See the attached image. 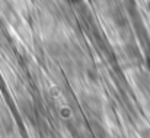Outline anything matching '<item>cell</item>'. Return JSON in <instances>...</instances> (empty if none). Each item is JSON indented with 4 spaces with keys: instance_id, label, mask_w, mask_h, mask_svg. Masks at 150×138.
I'll list each match as a JSON object with an SVG mask.
<instances>
[{
    "instance_id": "1",
    "label": "cell",
    "mask_w": 150,
    "mask_h": 138,
    "mask_svg": "<svg viewBox=\"0 0 150 138\" xmlns=\"http://www.w3.org/2000/svg\"><path fill=\"white\" fill-rule=\"evenodd\" d=\"M149 70H150V63H149Z\"/></svg>"
}]
</instances>
